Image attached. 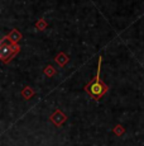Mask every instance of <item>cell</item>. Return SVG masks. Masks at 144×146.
<instances>
[{
  "instance_id": "1",
  "label": "cell",
  "mask_w": 144,
  "mask_h": 146,
  "mask_svg": "<svg viewBox=\"0 0 144 146\" xmlns=\"http://www.w3.org/2000/svg\"><path fill=\"white\" fill-rule=\"evenodd\" d=\"M101 61L102 57L100 56L99 57V65H98V74H96L95 79H94L91 83H88L86 86H85V90L87 92V94L90 95L91 98H94L95 100H99L100 98L106 93L107 86L105 85L104 83L100 81V72H101Z\"/></svg>"
},
{
  "instance_id": "2",
  "label": "cell",
  "mask_w": 144,
  "mask_h": 146,
  "mask_svg": "<svg viewBox=\"0 0 144 146\" xmlns=\"http://www.w3.org/2000/svg\"><path fill=\"white\" fill-rule=\"evenodd\" d=\"M8 38L5 37L1 42V47H0V56H1L3 62H8L9 60H12L15 56V53L19 51V46L18 44H14L12 42L7 43Z\"/></svg>"
},
{
  "instance_id": "3",
  "label": "cell",
  "mask_w": 144,
  "mask_h": 146,
  "mask_svg": "<svg viewBox=\"0 0 144 146\" xmlns=\"http://www.w3.org/2000/svg\"><path fill=\"white\" fill-rule=\"evenodd\" d=\"M51 119L54 122V125L61 126V125H62V123L66 121V116H65V114H63L61 111H56V112H54L53 116L51 117Z\"/></svg>"
},
{
  "instance_id": "4",
  "label": "cell",
  "mask_w": 144,
  "mask_h": 146,
  "mask_svg": "<svg viewBox=\"0 0 144 146\" xmlns=\"http://www.w3.org/2000/svg\"><path fill=\"white\" fill-rule=\"evenodd\" d=\"M8 40L12 42V43L16 44L19 42V40H22V35L18 32V29H13L12 32L9 33V36H8Z\"/></svg>"
},
{
  "instance_id": "5",
  "label": "cell",
  "mask_w": 144,
  "mask_h": 146,
  "mask_svg": "<svg viewBox=\"0 0 144 146\" xmlns=\"http://www.w3.org/2000/svg\"><path fill=\"white\" fill-rule=\"evenodd\" d=\"M54 60H56V62H57L60 66H65L66 64L68 62V57H67V56H66L63 52H61L60 55H57V57L54 58Z\"/></svg>"
},
{
  "instance_id": "6",
  "label": "cell",
  "mask_w": 144,
  "mask_h": 146,
  "mask_svg": "<svg viewBox=\"0 0 144 146\" xmlns=\"http://www.w3.org/2000/svg\"><path fill=\"white\" fill-rule=\"evenodd\" d=\"M33 93H34V92H33L30 88H26V89H24V92H23V95H24V98H26V99H28V98H30L33 95Z\"/></svg>"
},
{
  "instance_id": "7",
  "label": "cell",
  "mask_w": 144,
  "mask_h": 146,
  "mask_svg": "<svg viewBox=\"0 0 144 146\" xmlns=\"http://www.w3.org/2000/svg\"><path fill=\"white\" fill-rule=\"evenodd\" d=\"M44 71H46V74L48 75V76H53V75L56 74V71H54V67H53V66H47Z\"/></svg>"
},
{
  "instance_id": "8",
  "label": "cell",
  "mask_w": 144,
  "mask_h": 146,
  "mask_svg": "<svg viewBox=\"0 0 144 146\" xmlns=\"http://www.w3.org/2000/svg\"><path fill=\"white\" fill-rule=\"evenodd\" d=\"M115 133H116V135H123V133H124V128L120 127V126L115 127Z\"/></svg>"
}]
</instances>
